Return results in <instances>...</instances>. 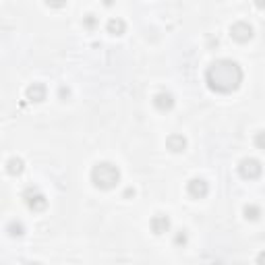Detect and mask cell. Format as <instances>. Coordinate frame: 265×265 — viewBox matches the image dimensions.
Here are the masks:
<instances>
[{
  "instance_id": "cell-21",
  "label": "cell",
  "mask_w": 265,
  "mask_h": 265,
  "mask_svg": "<svg viewBox=\"0 0 265 265\" xmlns=\"http://www.w3.org/2000/svg\"><path fill=\"white\" fill-rule=\"evenodd\" d=\"M68 95V89H64V87H60V97H66Z\"/></svg>"
},
{
  "instance_id": "cell-13",
  "label": "cell",
  "mask_w": 265,
  "mask_h": 265,
  "mask_svg": "<svg viewBox=\"0 0 265 265\" xmlns=\"http://www.w3.org/2000/svg\"><path fill=\"white\" fill-rule=\"evenodd\" d=\"M259 216H261V207L259 205H245V218L247 220L255 222V220H259Z\"/></svg>"
},
{
  "instance_id": "cell-10",
  "label": "cell",
  "mask_w": 265,
  "mask_h": 265,
  "mask_svg": "<svg viewBox=\"0 0 265 265\" xmlns=\"http://www.w3.org/2000/svg\"><path fill=\"white\" fill-rule=\"evenodd\" d=\"M166 147H168L170 151L174 153H180L187 149V139L183 135H170L168 139H166Z\"/></svg>"
},
{
  "instance_id": "cell-4",
  "label": "cell",
  "mask_w": 265,
  "mask_h": 265,
  "mask_svg": "<svg viewBox=\"0 0 265 265\" xmlns=\"http://www.w3.org/2000/svg\"><path fill=\"white\" fill-rule=\"evenodd\" d=\"M261 172H263V166H261V162L255 160V158H245V160L239 164V174H241L245 180H255V178L261 176Z\"/></svg>"
},
{
  "instance_id": "cell-22",
  "label": "cell",
  "mask_w": 265,
  "mask_h": 265,
  "mask_svg": "<svg viewBox=\"0 0 265 265\" xmlns=\"http://www.w3.org/2000/svg\"><path fill=\"white\" fill-rule=\"evenodd\" d=\"M257 263H265V253H261V255L257 257Z\"/></svg>"
},
{
  "instance_id": "cell-23",
  "label": "cell",
  "mask_w": 265,
  "mask_h": 265,
  "mask_svg": "<svg viewBox=\"0 0 265 265\" xmlns=\"http://www.w3.org/2000/svg\"><path fill=\"white\" fill-rule=\"evenodd\" d=\"M104 4H106V6H112V4H114V0H104Z\"/></svg>"
},
{
  "instance_id": "cell-3",
  "label": "cell",
  "mask_w": 265,
  "mask_h": 265,
  "mask_svg": "<svg viewBox=\"0 0 265 265\" xmlns=\"http://www.w3.org/2000/svg\"><path fill=\"white\" fill-rule=\"evenodd\" d=\"M23 199H25L27 207H29L31 212H41V209H46V205H48L46 195L41 193L37 187H27L23 191Z\"/></svg>"
},
{
  "instance_id": "cell-6",
  "label": "cell",
  "mask_w": 265,
  "mask_h": 265,
  "mask_svg": "<svg viewBox=\"0 0 265 265\" xmlns=\"http://www.w3.org/2000/svg\"><path fill=\"white\" fill-rule=\"evenodd\" d=\"M187 193L191 195L193 199H203L205 195L209 193V185L205 183L203 178H193V180H189V185H187Z\"/></svg>"
},
{
  "instance_id": "cell-15",
  "label": "cell",
  "mask_w": 265,
  "mask_h": 265,
  "mask_svg": "<svg viewBox=\"0 0 265 265\" xmlns=\"http://www.w3.org/2000/svg\"><path fill=\"white\" fill-rule=\"evenodd\" d=\"M253 143H255V147H257V149H263V151H265V131H259V133H255Z\"/></svg>"
},
{
  "instance_id": "cell-8",
  "label": "cell",
  "mask_w": 265,
  "mask_h": 265,
  "mask_svg": "<svg viewBox=\"0 0 265 265\" xmlns=\"http://www.w3.org/2000/svg\"><path fill=\"white\" fill-rule=\"evenodd\" d=\"M149 226H151V232H153V234H164V232L170 230V218L164 216V214H158V216L151 218Z\"/></svg>"
},
{
  "instance_id": "cell-17",
  "label": "cell",
  "mask_w": 265,
  "mask_h": 265,
  "mask_svg": "<svg viewBox=\"0 0 265 265\" xmlns=\"http://www.w3.org/2000/svg\"><path fill=\"white\" fill-rule=\"evenodd\" d=\"M95 23H97V21H95V17H93V15H87L85 19H83V25H85L87 29H93V27H95Z\"/></svg>"
},
{
  "instance_id": "cell-14",
  "label": "cell",
  "mask_w": 265,
  "mask_h": 265,
  "mask_svg": "<svg viewBox=\"0 0 265 265\" xmlns=\"http://www.w3.org/2000/svg\"><path fill=\"white\" fill-rule=\"evenodd\" d=\"M6 230H8V234H10V236H21V234L25 232V226L21 224V222H17V220H12V222H8V226H6Z\"/></svg>"
},
{
  "instance_id": "cell-5",
  "label": "cell",
  "mask_w": 265,
  "mask_h": 265,
  "mask_svg": "<svg viewBox=\"0 0 265 265\" xmlns=\"http://www.w3.org/2000/svg\"><path fill=\"white\" fill-rule=\"evenodd\" d=\"M230 35L234 41H239V44H247V41L253 37V27H251L247 21H236L230 27Z\"/></svg>"
},
{
  "instance_id": "cell-19",
  "label": "cell",
  "mask_w": 265,
  "mask_h": 265,
  "mask_svg": "<svg viewBox=\"0 0 265 265\" xmlns=\"http://www.w3.org/2000/svg\"><path fill=\"white\" fill-rule=\"evenodd\" d=\"M253 2H255V6L259 10H265V0H253Z\"/></svg>"
},
{
  "instance_id": "cell-9",
  "label": "cell",
  "mask_w": 265,
  "mask_h": 265,
  "mask_svg": "<svg viewBox=\"0 0 265 265\" xmlns=\"http://www.w3.org/2000/svg\"><path fill=\"white\" fill-rule=\"evenodd\" d=\"M46 93H48V91H46V85H44V83H33V85L27 87V100L39 104V102L46 100Z\"/></svg>"
},
{
  "instance_id": "cell-18",
  "label": "cell",
  "mask_w": 265,
  "mask_h": 265,
  "mask_svg": "<svg viewBox=\"0 0 265 265\" xmlns=\"http://www.w3.org/2000/svg\"><path fill=\"white\" fill-rule=\"evenodd\" d=\"M174 243H176V245H185V243H187V232L180 230V232L174 236Z\"/></svg>"
},
{
  "instance_id": "cell-1",
  "label": "cell",
  "mask_w": 265,
  "mask_h": 265,
  "mask_svg": "<svg viewBox=\"0 0 265 265\" xmlns=\"http://www.w3.org/2000/svg\"><path fill=\"white\" fill-rule=\"evenodd\" d=\"M207 87L216 93H232L241 87L243 83V68L239 62L230 58H220L209 64L205 73Z\"/></svg>"
},
{
  "instance_id": "cell-2",
  "label": "cell",
  "mask_w": 265,
  "mask_h": 265,
  "mask_svg": "<svg viewBox=\"0 0 265 265\" xmlns=\"http://www.w3.org/2000/svg\"><path fill=\"white\" fill-rule=\"evenodd\" d=\"M91 183L102 189V191H110L120 183V170L118 166L112 162H97L91 168Z\"/></svg>"
},
{
  "instance_id": "cell-11",
  "label": "cell",
  "mask_w": 265,
  "mask_h": 265,
  "mask_svg": "<svg viewBox=\"0 0 265 265\" xmlns=\"http://www.w3.org/2000/svg\"><path fill=\"white\" fill-rule=\"evenodd\" d=\"M106 29H108V33L110 35H122L124 31H127V23H124L122 19H110L108 21V25H106Z\"/></svg>"
},
{
  "instance_id": "cell-20",
  "label": "cell",
  "mask_w": 265,
  "mask_h": 265,
  "mask_svg": "<svg viewBox=\"0 0 265 265\" xmlns=\"http://www.w3.org/2000/svg\"><path fill=\"white\" fill-rule=\"evenodd\" d=\"M124 197H135V189H127V191H124Z\"/></svg>"
},
{
  "instance_id": "cell-16",
  "label": "cell",
  "mask_w": 265,
  "mask_h": 265,
  "mask_svg": "<svg viewBox=\"0 0 265 265\" xmlns=\"http://www.w3.org/2000/svg\"><path fill=\"white\" fill-rule=\"evenodd\" d=\"M46 4L52 8H62V6H66V0H46Z\"/></svg>"
},
{
  "instance_id": "cell-7",
  "label": "cell",
  "mask_w": 265,
  "mask_h": 265,
  "mask_svg": "<svg viewBox=\"0 0 265 265\" xmlns=\"http://www.w3.org/2000/svg\"><path fill=\"white\" fill-rule=\"evenodd\" d=\"M153 106H156V110H160V112H170L174 108V95L168 91H160L153 97Z\"/></svg>"
},
{
  "instance_id": "cell-12",
  "label": "cell",
  "mask_w": 265,
  "mask_h": 265,
  "mask_svg": "<svg viewBox=\"0 0 265 265\" xmlns=\"http://www.w3.org/2000/svg\"><path fill=\"white\" fill-rule=\"evenodd\" d=\"M23 170H25V164H23L21 158H10V160L6 162V172H8V174L19 176Z\"/></svg>"
}]
</instances>
